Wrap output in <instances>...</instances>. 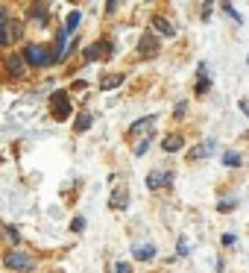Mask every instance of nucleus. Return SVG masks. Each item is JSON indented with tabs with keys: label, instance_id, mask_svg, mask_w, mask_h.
I'll return each instance as SVG.
<instances>
[{
	"label": "nucleus",
	"instance_id": "1",
	"mask_svg": "<svg viewBox=\"0 0 249 273\" xmlns=\"http://www.w3.org/2000/svg\"><path fill=\"white\" fill-rule=\"evenodd\" d=\"M153 129H156V118L150 115V118H141L138 123H132V138H135V156H144L147 147H150V135H153Z\"/></svg>",
	"mask_w": 249,
	"mask_h": 273
},
{
	"label": "nucleus",
	"instance_id": "2",
	"mask_svg": "<svg viewBox=\"0 0 249 273\" xmlns=\"http://www.w3.org/2000/svg\"><path fill=\"white\" fill-rule=\"evenodd\" d=\"M24 59L35 65V68H47V65H53V56H50V47L47 44H30L27 50H24Z\"/></svg>",
	"mask_w": 249,
	"mask_h": 273
},
{
	"label": "nucleus",
	"instance_id": "3",
	"mask_svg": "<svg viewBox=\"0 0 249 273\" xmlns=\"http://www.w3.org/2000/svg\"><path fill=\"white\" fill-rule=\"evenodd\" d=\"M6 268H12V271H30L32 259L27 253H9V256H6Z\"/></svg>",
	"mask_w": 249,
	"mask_h": 273
},
{
	"label": "nucleus",
	"instance_id": "4",
	"mask_svg": "<svg viewBox=\"0 0 249 273\" xmlns=\"http://www.w3.org/2000/svg\"><path fill=\"white\" fill-rule=\"evenodd\" d=\"M53 115H56V118H67V115H70V100H67V94H53Z\"/></svg>",
	"mask_w": 249,
	"mask_h": 273
},
{
	"label": "nucleus",
	"instance_id": "5",
	"mask_svg": "<svg viewBox=\"0 0 249 273\" xmlns=\"http://www.w3.org/2000/svg\"><path fill=\"white\" fill-rule=\"evenodd\" d=\"M173 182V174H150L147 177V188L150 191H158V188H164V185H170Z\"/></svg>",
	"mask_w": 249,
	"mask_h": 273
},
{
	"label": "nucleus",
	"instance_id": "6",
	"mask_svg": "<svg viewBox=\"0 0 249 273\" xmlns=\"http://www.w3.org/2000/svg\"><path fill=\"white\" fill-rule=\"evenodd\" d=\"M6 71H9L12 77H24V74H27V65H24L21 56H9V59H6Z\"/></svg>",
	"mask_w": 249,
	"mask_h": 273
},
{
	"label": "nucleus",
	"instance_id": "7",
	"mask_svg": "<svg viewBox=\"0 0 249 273\" xmlns=\"http://www.w3.org/2000/svg\"><path fill=\"white\" fill-rule=\"evenodd\" d=\"M126 203H129V191H126V188H118V191L109 197V206H112V209H126Z\"/></svg>",
	"mask_w": 249,
	"mask_h": 273
},
{
	"label": "nucleus",
	"instance_id": "8",
	"mask_svg": "<svg viewBox=\"0 0 249 273\" xmlns=\"http://www.w3.org/2000/svg\"><path fill=\"white\" fill-rule=\"evenodd\" d=\"M9 12L6 9H0V44H9L12 41V35H9Z\"/></svg>",
	"mask_w": 249,
	"mask_h": 273
},
{
	"label": "nucleus",
	"instance_id": "9",
	"mask_svg": "<svg viewBox=\"0 0 249 273\" xmlns=\"http://www.w3.org/2000/svg\"><path fill=\"white\" fill-rule=\"evenodd\" d=\"M64 53H67V32H59V38H56V50L50 53L53 56V62H59V59H64Z\"/></svg>",
	"mask_w": 249,
	"mask_h": 273
},
{
	"label": "nucleus",
	"instance_id": "10",
	"mask_svg": "<svg viewBox=\"0 0 249 273\" xmlns=\"http://www.w3.org/2000/svg\"><path fill=\"white\" fill-rule=\"evenodd\" d=\"M153 27H156L161 35H167V38H173V35H176V30L170 27V21H167V18H153Z\"/></svg>",
	"mask_w": 249,
	"mask_h": 273
},
{
	"label": "nucleus",
	"instance_id": "11",
	"mask_svg": "<svg viewBox=\"0 0 249 273\" xmlns=\"http://www.w3.org/2000/svg\"><path fill=\"white\" fill-rule=\"evenodd\" d=\"M109 50H112V44H106V41H100V44H91V47H88V53H85V59L94 62L97 56H100V53H109Z\"/></svg>",
	"mask_w": 249,
	"mask_h": 273
},
{
	"label": "nucleus",
	"instance_id": "12",
	"mask_svg": "<svg viewBox=\"0 0 249 273\" xmlns=\"http://www.w3.org/2000/svg\"><path fill=\"white\" fill-rule=\"evenodd\" d=\"M138 47H141V53H144V56H150V53H156V50H158V44L153 41V35H144Z\"/></svg>",
	"mask_w": 249,
	"mask_h": 273
},
{
	"label": "nucleus",
	"instance_id": "13",
	"mask_svg": "<svg viewBox=\"0 0 249 273\" xmlns=\"http://www.w3.org/2000/svg\"><path fill=\"white\" fill-rule=\"evenodd\" d=\"M179 147H182V138H179V135H167V138H164V150L167 153H176Z\"/></svg>",
	"mask_w": 249,
	"mask_h": 273
},
{
	"label": "nucleus",
	"instance_id": "14",
	"mask_svg": "<svg viewBox=\"0 0 249 273\" xmlns=\"http://www.w3.org/2000/svg\"><path fill=\"white\" fill-rule=\"evenodd\" d=\"M132 253H135V259L144 262V259H153V256H156V247H135Z\"/></svg>",
	"mask_w": 249,
	"mask_h": 273
},
{
	"label": "nucleus",
	"instance_id": "15",
	"mask_svg": "<svg viewBox=\"0 0 249 273\" xmlns=\"http://www.w3.org/2000/svg\"><path fill=\"white\" fill-rule=\"evenodd\" d=\"M76 27H79V12H70L67 15V24H64V32L70 35V32H76Z\"/></svg>",
	"mask_w": 249,
	"mask_h": 273
},
{
	"label": "nucleus",
	"instance_id": "16",
	"mask_svg": "<svg viewBox=\"0 0 249 273\" xmlns=\"http://www.w3.org/2000/svg\"><path fill=\"white\" fill-rule=\"evenodd\" d=\"M223 165L238 168V165H241V156H238V153H226V156H223Z\"/></svg>",
	"mask_w": 249,
	"mask_h": 273
},
{
	"label": "nucleus",
	"instance_id": "17",
	"mask_svg": "<svg viewBox=\"0 0 249 273\" xmlns=\"http://www.w3.org/2000/svg\"><path fill=\"white\" fill-rule=\"evenodd\" d=\"M3 232H6V241H12V244L21 241V232H18V229H12V226H3Z\"/></svg>",
	"mask_w": 249,
	"mask_h": 273
},
{
	"label": "nucleus",
	"instance_id": "18",
	"mask_svg": "<svg viewBox=\"0 0 249 273\" xmlns=\"http://www.w3.org/2000/svg\"><path fill=\"white\" fill-rule=\"evenodd\" d=\"M88 126H91V115H88V112H82V115H79V121H76V129L82 132V129H88Z\"/></svg>",
	"mask_w": 249,
	"mask_h": 273
},
{
	"label": "nucleus",
	"instance_id": "19",
	"mask_svg": "<svg viewBox=\"0 0 249 273\" xmlns=\"http://www.w3.org/2000/svg\"><path fill=\"white\" fill-rule=\"evenodd\" d=\"M211 150H214V141H205V147H196L193 156H211Z\"/></svg>",
	"mask_w": 249,
	"mask_h": 273
},
{
	"label": "nucleus",
	"instance_id": "20",
	"mask_svg": "<svg viewBox=\"0 0 249 273\" xmlns=\"http://www.w3.org/2000/svg\"><path fill=\"white\" fill-rule=\"evenodd\" d=\"M121 83H124V77L118 74V77H112V80H103V89L109 91V89H115V86H121Z\"/></svg>",
	"mask_w": 249,
	"mask_h": 273
},
{
	"label": "nucleus",
	"instance_id": "21",
	"mask_svg": "<svg viewBox=\"0 0 249 273\" xmlns=\"http://www.w3.org/2000/svg\"><path fill=\"white\" fill-rule=\"evenodd\" d=\"M82 226H85V220H82V217H76V220H73V223H70V229H73V232H79V229H82Z\"/></svg>",
	"mask_w": 249,
	"mask_h": 273
},
{
	"label": "nucleus",
	"instance_id": "22",
	"mask_svg": "<svg viewBox=\"0 0 249 273\" xmlns=\"http://www.w3.org/2000/svg\"><path fill=\"white\" fill-rule=\"evenodd\" d=\"M223 244H226V247H232V244H235V235H232V232H229V235H223Z\"/></svg>",
	"mask_w": 249,
	"mask_h": 273
},
{
	"label": "nucleus",
	"instance_id": "23",
	"mask_svg": "<svg viewBox=\"0 0 249 273\" xmlns=\"http://www.w3.org/2000/svg\"><path fill=\"white\" fill-rule=\"evenodd\" d=\"M115 6H118V0H106V9L109 12H115Z\"/></svg>",
	"mask_w": 249,
	"mask_h": 273
},
{
	"label": "nucleus",
	"instance_id": "24",
	"mask_svg": "<svg viewBox=\"0 0 249 273\" xmlns=\"http://www.w3.org/2000/svg\"><path fill=\"white\" fill-rule=\"evenodd\" d=\"M118 273H129V268H126V265H121V268H118Z\"/></svg>",
	"mask_w": 249,
	"mask_h": 273
}]
</instances>
